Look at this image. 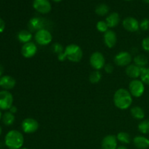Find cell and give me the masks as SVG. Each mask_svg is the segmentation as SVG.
<instances>
[{
  "label": "cell",
  "instance_id": "37",
  "mask_svg": "<svg viewBox=\"0 0 149 149\" xmlns=\"http://www.w3.org/2000/svg\"><path fill=\"white\" fill-rule=\"evenodd\" d=\"M3 74H4V67L1 65H0V78L2 77Z\"/></svg>",
  "mask_w": 149,
  "mask_h": 149
},
{
  "label": "cell",
  "instance_id": "19",
  "mask_svg": "<svg viewBox=\"0 0 149 149\" xmlns=\"http://www.w3.org/2000/svg\"><path fill=\"white\" fill-rule=\"evenodd\" d=\"M106 22L107 23L109 29H113L117 26L120 22V17L117 13H112L107 16L106 19Z\"/></svg>",
  "mask_w": 149,
  "mask_h": 149
},
{
  "label": "cell",
  "instance_id": "20",
  "mask_svg": "<svg viewBox=\"0 0 149 149\" xmlns=\"http://www.w3.org/2000/svg\"><path fill=\"white\" fill-rule=\"evenodd\" d=\"M17 38L19 42L24 45V44L30 42L31 41L32 38H33V35H32V33L30 31L22 30L18 32L17 35Z\"/></svg>",
  "mask_w": 149,
  "mask_h": 149
},
{
  "label": "cell",
  "instance_id": "42",
  "mask_svg": "<svg viewBox=\"0 0 149 149\" xmlns=\"http://www.w3.org/2000/svg\"><path fill=\"white\" fill-rule=\"evenodd\" d=\"M143 1L144 2L147 3V4H149V0H143Z\"/></svg>",
  "mask_w": 149,
  "mask_h": 149
},
{
  "label": "cell",
  "instance_id": "43",
  "mask_svg": "<svg viewBox=\"0 0 149 149\" xmlns=\"http://www.w3.org/2000/svg\"><path fill=\"white\" fill-rule=\"evenodd\" d=\"M21 149H28V148H22Z\"/></svg>",
  "mask_w": 149,
  "mask_h": 149
},
{
  "label": "cell",
  "instance_id": "8",
  "mask_svg": "<svg viewBox=\"0 0 149 149\" xmlns=\"http://www.w3.org/2000/svg\"><path fill=\"white\" fill-rule=\"evenodd\" d=\"M39 127V124L35 119L26 118L22 122V130L26 134H32L36 132Z\"/></svg>",
  "mask_w": 149,
  "mask_h": 149
},
{
  "label": "cell",
  "instance_id": "35",
  "mask_svg": "<svg viewBox=\"0 0 149 149\" xmlns=\"http://www.w3.org/2000/svg\"><path fill=\"white\" fill-rule=\"evenodd\" d=\"M58 59L60 61H65V60H67L64 52H62V53L59 54V55H58Z\"/></svg>",
  "mask_w": 149,
  "mask_h": 149
},
{
  "label": "cell",
  "instance_id": "15",
  "mask_svg": "<svg viewBox=\"0 0 149 149\" xmlns=\"http://www.w3.org/2000/svg\"><path fill=\"white\" fill-rule=\"evenodd\" d=\"M16 85V80L10 75H3L0 78V87L4 90H13Z\"/></svg>",
  "mask_w": 149,
  "mask_h": 149
},
{
  "label": "cell",
  "instance_id": "36",
  "mask_svg": "<svg viewBox=\"0 0 149 149\" xmlns=\"http://www.w3.org/2000/svg\"><path fill=\"white\" fill-rule=\"evenodd\" d=\"M9 111H10L11 113H14V114H15V113L17 111V108L16 107V106H13L11 108H10V109H9Z\"/></svg>",
  "mask_w": 149,
  "mask_h": 149
},
{
  "label": "cell",
  "instance_id": "7",
  "mask_svg": "<svg viewBox=\"0 0 149 149\" xmlns=\"http://www.w3.org/2000/svg\"><path fill=\"white\" fill-rule=\"evenodd\" d=\"M13 95L7 90L0 91V110H9L13 106Z\"/></svg>",
  "mask_w": 149,
  "mask_h": 149
},
{
  "label": "cell",
  "instance_id": "11",
  "mask_svg": "<svg viewBox=\"0 0 149 149\" xmlns=\"http://www.w3.org/2000/svg\"><path fill=\"white\" fill-rule=\"evenodd\" d=\"M33 7L41 14H47L52 9L49 0H33Z\"/></svg>",
  "mask_w": 149,
  "mask_h": 149
},
{
  "label": "cell",
  "instance_id": "17",
  "mask_svg": "<svg viewBox=\"0 0 149 149\" xmlns=\"http://www.w3.org/2000/svg\"><path fill=\"white\" fill-rule=\"evenodd\" d=\"M142 68L138 66L135 64H130L125 68V73L127 76L132 79H137L141 77Z\"/></svg>",
  "mask_w": 149,
  "mask_h": 149
},
{
  "label": "cell",
  "instance_id": "13",
  "mask_svg": "<svg viewBox=\"0 0 149 149\" xmlns=\"http://www.w3.org/2000/svg\"><path fill=\"white\" fill-rule=\"evenodd\" d=\"M37 46L32 42L24 44L21 47V54L25 58H33L37 53Z\"/></svg>",
  "mask_w": 149,
  "mask_h": 149
},
{
  "label": "cell",
  "instance_id": "26",
  "mask_svg": "<svg viewBox=\"0 0 149 149\" xmlns=\"http://www.w3.org/2000/svg\"><path fill=\"white\" fill-rule=\"evenodd\" d=\"M102 79V74L100 72V71H96L95 70L94 71L90 74L89 77V80L92 84H97L100 82Z\"/></svg>",
  "mask_w": 149,
  "mask_h": 149
},
{
  "label": "cell",
  "instance_id": "6",
  "mask_svg": "<svg viewBox=\"0 0 149 149\" xmlns=\"http://www.w3.org/2000/svg\"><path fill=\"white\" fill-rule=\"evenodd\" d=\"M90 64L93 68L96 71H100L104 68L106 65V59L100 52H95L90 55Z\"/></svg>",
  "mask_w": 149,
  "mask_h": 149
},
{
  "label": "cell",
  "instance_id": "44",
  "mask_svg": "<svg viewBox=\"0 0 149 149\" xmlns=\"http://www.w3.org/2000/svg\"><path fill=\"white\" fill-rule=\"evenodd\" d=\"M125 1H131V0H125Z\"/></svg>",
  "mask_w": 149,
  "mask_h": 149
},
{
  "label": "cell",
  "instance_id": "3",
  "mask_svg": "<svg viewBox=\"0 0 149 149\" xmlns=\"http://www.w3.org/2000/svg\"><path fill=\"white\" fill-rule=\"evenodd\" d=\"M66 59L72 63H79L83 57L82 49L76 44H70L67 45L64 49Z\"/></svg>",
  "mask_w": 149,
  "mask_h": 149
},
{
  "label": "cell",
  "instance_id": "2",
  "mask_svg": "<svg viewBox=\"0 0 149 149\" xmlns=\"http://www.w3.org/2000/svg\"><path fill=\"white\" fill-rule=\"evenodd\" d=\"M4 144L8 149H21L24 144V137L18 130H10L4 137Z\"/></svg>",
  "mask_w": 149,
  "mask_h": 149
},
{
  "label": "cell",
  "instance_id": "29",
  "mask_svg": "<svg viewBox=\"0 0 149 149\" xmlns=\"http://www.w3.org/2000/svg\"><path fill=\"white\" fill-rule=\"evenodd\" d=\"M96 29L100 33H105L107 31H109V28L106 21H104V20H100V21L97 22V24H96Z\"/></svg>",
  "mask_w": 149,
  "mask_h": 149
},
{
  "label": "cell",
  "instance_id": "38",
  "mask_svg": "<svg viewBox=\"0 0 149 149\" xmlns=\"http://www.w3.org/2000/svg\"><path fill=\"white\" fill-rule=\"evenodd\" d=\"M116 149H128V148H127L125 146L122 145V146H118L117 148H116Z\"/></svg>",
  "mask_w": 149,
  "mask_h": 149
},
{
  "label": "cell",
  "instance_id": "30",
  "mask_svg": "<svg viewBox=\"0 0 149 149\" xmlns=\"http://www.w3.org/2000/svg\"><path fill=\"white\" fill-rule=\"evenodd\" d=\"M52 51H53V52L59 55V54L62 53V52H64L65 48L63 47V45H61V44L55 43L52 45Z\"/></svg>",
  "mask_w": 149,
  "mask_h": 149
},
{
  "label": "cell",
  "instance_id": "40",
  "mask_svg": "<svg viewBox=\"0 0 149 149\" xmlns=\"http://www.w3.org/2000/svg\"><path fill=\"white\" fill-rule=\"evenodd\" d=\"M1 133H2V128H1V127L0 126V136H1Z\"/></svg>",
  "mask_w": 149,
  "mask_h": 149
},
{
  "label": "cell",
  "instance_id": "14",
  "mask_svg": "<svg viewBox=\"0 0 149 149\" xmlns=\"http://www.w3.org/2000/svg\"><path fill=\"white\" fill-rule=\"evenodd\" d=\"M118 147V141L116 136L108 135L103 138L101 142L102 149H116Z\"/></svg>",
  "mask_w": 149,
  "mask_h": 149
},
{
  "label": "cell",
  "instance_id": "31",
  "mask_svg": "<svg viewBox=\"0 0 149 149\" xmlns=\"http://www.w3.org/2000/svg\"><path fill=\"white\" fill-rule=\"evenodd\" d=\"M140 29L144 31L149 30V19L144 18L143 20H141L140 23Z\"/></svg>",
  "mask_w": 149,
  "mask_h": 149
},
{
  "label": "cell",
  "instance_id": "39",
  "mask_svg": "<svg viewBox=\"0 0 149 149\" xmlns=\"http://www.w3.org/2000/svg\"><path fill=\"white\" fill-rule=\"evenodd\" d=\"M2 113H1V111L0 110V120H1V119H2Z\"/></svg>",
  "mask_w": 149,
  "mask_h": 149
},
{
  "label": "cell",
  "instance_id": "27",
  "mask_svg": "<svg viewBox=\"0 0 149 149\" xmlns=\"http://www.w3.org/2000/svg\"><path fill=\"white\" fill-rule=\"evenodd\" d=\"M109 7L107 4H99L98 6L96 7L95 9V13L97 15L100 16H104L109 13Z\"/></svg>",
  "mask_w": 149,
  "mask_h": 149
},
{
  "label": "cell",
  "instance_id": "25",
  "mask_svg": "<svg viewBox=\"0 0 149 149\" xmlns=\"http://www.w3.org/2000/svg\"><path fill=\"white\" fill-rule=\"evenodd\" d=\"M138 131L143 135L149 134V119L142 120L138 126Z\"/></svg>",
  "mask_w": 149,
  "mask_h": 149
},
{
  "label": "cell",
  "instance_id": "24",
  "mask_svg": "<svg viewBox=\"0 0 149 149\" xmlns=\"http://www.w3.org/2000/svg\"><path fill=\"white\" fill-rule=\"evenodd\" d=\"M116 138H117V141L122 144H129L131 142L130 135L126 132H119L116 135Z\"/></svg>",
  "mask_w": 149,
  "mask_h": 149
},
{
  "label": "cell",
  "instance_id": "33",
  "mask_svg": "<svg viewBox=\"0 0 149 149\" xmlns=\"http://www.w3.org/2000/svg\"><path fill=\"white\" fill-rule=\"evenodd\" d=\"M104 68L105 71H106L107 74H111L113 71V69H114L113 65L111 63H106V65H105L104 68Z\"/></svg>",
  "mask_w": 149,
  "mask_h": 149
},
{
  "label": "cell",
  "instance_id": "12",
  "mask_svg": "<svg viewBox=\"0 0 149 149\" xmlns=\"http://www.w3.org/2000/svg\"><path fill=\"white\" fill-rule=\"evenodd\" d=\"M122 26L125 30L132 33L138 31L140 29V23L133 17H127L124 19Z\"/></svg>",
  "mask_w": 149,
  "mask_h": 149
},
{
  "label": "cell",
  "instance_id": "34",
  "mask_svg": "<svg viewBox=\"0 0 149 149\" xmlns=\"http://www.w3.org/2000/svg\"><path fill=\"white\" fill-rule=\"evenodd\" d=\"M5 29V23H4V20L0 17V33H2Z\"/></svg>",
  "mask_w": 149,
  "mask_h": 149
},
{
  "label": "cell",
  "instance_id": "10",
  "mask_svg": "<svg viewBox=\"0 0 149 149\" xmlns=\"http://www.w3.org/2000/svg\"><path fill=\"white\" fill-rule=\"evenodd\" d=\"M46 20L44 18L39 17H33L29 20L28 23V27L31 32H36L42 29H46Z\"/></svg>",
  "mask_w": 149,
  "mask_h": 149
},
{
  "label": "cell",
  "instance_id": "5",
  "mask_svg": "<svg viewBox=\"0 0 149 149\" xmlns=\"http://www.w3.org/2000/svg\"><path fill=\"white\" fill-rule=\"evenodd\" d=\"M129 92L134 97H141L145 92V84L141 79H132L129 84Z\"/></svg>",
  "mask_w": 149,
  "mask_h": 149
},
{
  "label": "cell",
  "instance_id": "23",
  "mask_svg": "<svg viewBox=\"0 0 149 149\" xmlns=\"http://www.w3.org/2000/svg\"><path fill=\"white\" fill-rule=\"evenodd\" d=\"M2 120L3 124L6 126H11L13 125L15 120V116L14 113H11L10 111H6L4 114L2 115Z\"/></svg>",
  "mask_w": 149,
  "mask_h": 149
},
{
  "label": "cell",
  "instance_id": "16",
  "mask_svg": "<svg viewBox=\"0 0 149 149\" xmlns=\"http://www.w3.org/2000/svg\"><path fill=\"white\" fill-rule=\"evenodd\" d=\"M104 44L108 48H113L117 42V36L113 31L109 30L104 33L103 36Z\"/></svg>",
  "mask_w": 149,
  "mask_h": 149
},
{
  "label": "cell",
  "instance_id": "4",
  "mask_svg": "<svg viewBox=\"0 0 149 149\" xmlns=\"http://www.w3.org/2000/svg\"><path fill=\"white\" fill-rule=\"evenodd\" d=\"M34 39L40 46H46L52 42V35L48 29H42L35 33Z\"/></svg>",
  "mask_w": 149,
  "mask_h": 149
},
{
  "label": "cell",
  "instance_id": "28",
  "mask_svg": "<svg viewBox=\"0 0 149 149\" xmlns=\"http://www.w3.org/2000/svg\"><path fill=\"white\" fill-rule=\"evenodd\" d=\"M140 78L144 84L149 85V68H146V67L142 68Z\"/></svg>",
  "mask_w": 149,
  "mask_h": 149
},
{
  "label": "cell",
  "instance_id": "22",
  "mask_svg": "<svg viewBox=\"0 0 149 149\" xmlns=\"http://www.w3.org/2000/svg\"><path fill=\"white\" fill-rule=\"evenodd\" d=\"M133 62L134 64H135L138 66L141 67V68H144L148 64V60L146 55L140 54V55H138L134 57Z\"/></svg>",
  "mask_w": 149,
  "mask_h": 149
},
{
  "label": "cell",
  "instance_id": "21",
  "mask_svg": "<svg viewBox=\"0 0 149 149\" xmlns=\"http://www.w3.org/2000/svg\"><path fill=\"white\" fill-rule=\"evenodd\" d=\"M130 113L134 119L138 120H143L145 118V111L140 106H133L131 108Z\"/></svg>",
  "mask_w": 149,
  "mask_h": 149
},
{
  "label": "cell",
  "instance_id": "32",
  "mask_svg": "<svg viewBox=\"0 0 149 149\" xmlns=\"http://www.w3.org/2000/svg\"><path fill=\"white\" fill-rule=\"evenodd\" d=\"M141 46L144 51L149 53V36L143 39L142 42H141Z\"/></svg>",
  "mask_w": 149,
  "mask_h": 149
},
{
  "label": "cell",
  "instance_id": "1",
  "mask_svg": "<svg viewBox=\"0 0 149 149\" xmlns=\"http://www.w3.org/2000/svg\"><path fill=\"white\" fill-rule=\"evenodd\" d=\"M113 103L117 109L120 110H127L132 104V96L129 90L120 88L115 92L113 95Z\"/></svg>",
  "mask_w": 149,
  "mask_h": 149
},
{
  "label": "cell",
  "instance_id": "18",
  "mask_svg": "<svg viewBox=\"0 0 149 149\" xmlns=\"http://www.w3.org/2000/svg\"><path fill=\"white\" fill-rule=\"evenodd\" d=\"M133 144L138 149H147L149 148V139L142 135H138L133 138Z\"/></svg>",
  "mask_w": 149,
  "mask_h": 149
},
{
  "label": "cell",
  "instance_id": "41",
  "mask_svg": "<svg viewBox=\"0 0 149 149\" xmlns=\"http://www.w3.org/2000/svg\"><path fill=\"white\" fill-rule=\"evenodd\" d=\"M53 1H55V2H60V1H61L62 0H52Z\"/></svg>",
  "mask_w": 149,
  "mask_h": 149
},
{
  "label": "cell",
  "instance_id": "9",
  "mask_svg": "<svg viewBox=\"0 0 149 149\" xmlns=\"http://www.w3.org/2000/svg\"><path fill=\"white\" fill-rule=\"evenodd\" d=\"M113 61L118 66H127L132 63V57L130 52L122 51L115 55Z\"/></svg>",
  "mask_w": 149,
  "mask_h": 149
}]
</instances>
